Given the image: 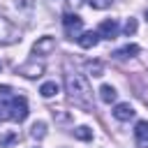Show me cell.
<instances>
[{
    "label": "cell",
    "instance_id": "9a60e30c",
    "mask_svg": "<svg viewBox=\"0 0 148 148\" xmlns=\"http://www.w3.org/2000/svg\"><path fill=\"white\" fill-rule=\"evenodd\" d=\"M39 95H42V97H53V95H58V83H56V81H46V83H42Z\"/></svg>",
    "mask_w": 148,
    "mask_h": 148
},
{
    "label": "cell",
    "instance_id": "9c48e42d",
    "mask_svg": "<svg viewBox=\"0 0 148 148\" xmlns=\"http://www.w3.org/2000/svg\"><path fill=\"white\" fill-rule=\"evenodd\" d=\"M111 113H113V118H116V120H123V123H125V120H132L136 111L132 109V104H130V102H120V104H116V106H113V111H111Z\"/></svg>",
    "mask_w": 148,
    "mask_h": 148
},
{
    "label": "cell",
    "instance_id": "3957f363",
    "mask_svg": "<svg viewBox=\"0 0 148 148\" xmlns=\"http://www.w3.org/2000/svg\"><path fill=\"white\" fill-rule=\"evenodd\" d=\"M62 28H65V35L69 39H79V35L83 32V18L79 14L67 12V14H62Z\"/></svg>",
    "mask_w": 148,
    "mask_h": 148
},
{
    "label": "cell",
    "instance_id": "8992f818",
    "mask_svg": "<svg viewBox=\"0 0 148 148\" xmlns=\"http://www.w3.org/2000/svg\"><path fill=\"white\" fill-rule=\"evenodd\" d=\"M14 97H16V92L2 83L0 86V120H9V109H12Z\"/></svg>",
    "mask_w": 148,
    "mask_h": 148
},
{
    "label": "cell",
    "instance_id": "d6986e66",
    "mask_svg": "<svg viewBox=\"0 0 148 148\" xmlns=\"http://www.w3.org/2000/svg\"><path fill=\"white\" fill-rule=\"evenodd\" d=\"M111 2L113 0H88V5L92 9H106V7H111Z\"/></svg>",
    "mask_w": 148,
    "mask_h": 148
},
{
    "label": "cell",
    "instance_id": "5bb4252c",
    "mask_svg": "<svg viewBox=\"0 0 148 148\" xmlns=\"http://www.w3.org/2000/svg\"><path fill=\"white\" fill-rule=\"evenodd\" d=\"M30 136L37 139V141H42V139L46 136V123H44V120H37V123L30 127Z\"/></svg>",
    "mask_w": 148,
    "mask_h": 148
},
{
    "label": "cell",
    "instance_id": "8fae6325",
    "mask_svg": "<svg viewBox=\"0 0 148 148\" xmlns=\"http://www.w3.org/2000/svg\"><path fill=\"white\" fill-rule=\"evenodd\" d=\"M102 37L97 35V30H86V32H81L79 35V46L81 49H92V46H97V42H99Z\"/></svg>",
    "mask_w": 148,
    "mask_h": 148
},
{
    "label": "cell",
    "instance_id": "277c9868",
    "mask_svg": "<svg viewBox=\"0 0 148 148\" xmlns=\"http://www.w3.org/2000/svg\"><path fill=\"white\" fill-rule=\"evenodd\" d=\"M16 74H21L25 79H39L44 74V62L37 60V58H30V60H25L23 65L16 67Z\"/></svg>",
    "mask_w": 148,
    "mask_h": 148
},
{
    "label": "cell",
    "instance_id": "30bf717a",
    "mask_svg": "<svg viewBox=\"0 0 148 148\" xmlns=\"http://www.w3.org/2000/svg\"><path fill=\"white\" fill-rule=\"evenodd\" d=\"M134 141L139 148H148V120H139L134 127Z\"/></svg>",
    "mask_w": 148,
    "mask_h": 148
},
{
    "label": "cell",
    "instance_id": "ac0fdd59",
    "mask_svg": "<svg viewBox=\"0 0 148 148\" xmlns=\"http://www.w3.org/2000/svg\"><path fill=\"white\" fill-rule=\"evenodd\" d=\"M86 67H88L90 76H102V74H104V65H102L99 60H90V62H88Z\"/></svg>",
    "mask_w": 148,
    "mask_h": 148
},
{
    "label": "cell",
    "instance_id": "ffe728a7",
    "mask_svg": "<svg viewBox=\"0 0 148 148\" xmlns=\"http://www.w3.org/2000/svg\"><path fill=\"white\" fill-rule=\"evenodd\" d=\"M123 30H125V35H127V37H130V35H134V32H136V18H127V23H125V28H123Z\"/></svg>",
    "mask_w": 148,
    "mask_h": 148
},
{
    "label": "cell",
    "instance_id": "6da1fadb",
    "mask_svg": "<svg viewBox=\"0 0 148 148\" xmlns=\"http://www.w3.org/2000/svg\"><path fill=\"white\" fill-rule=\"evenodd\" d=\"M65 92L74 104H79L83 109H92V90H90L86 76L76 74V72H67L65 74Z\"/></svg>",
    "mask_w": 148,
    "mask_h": 148
},
{
    "label": "cell",
    "instance_id": "ba28073f",
    "mask_svg": "<svg viewBox=\"0 0 148 148\" xmlns=\"http://www.w3.org/2000/svg\"><path fill=\"white\" fill-rule=\"evenodd\" d=\"M118 32H120V25L116 18H104L97 28V35L102 39H113V37H118Z\"/></svg>",
    "mask_w": 148,
    "mask_h": 148
},
{
    "label": "cell",
    "instance_id": "e0dca14e",
    "mask_svg": "<svg viewBox=\"0 0 148 148\" xmlns=\"http://www.w3.org/2000/svg\"><path fill=\"white\" fill-rule=\"evenodd\" d=\"M18 141V134L16 132H2L0 134V148H9Z\"/></svg>",
    "mask_w": 148,
    "mask_h": 148
},
{
    "label": "cell",
    "instance_id": "7a4b0ae2",
    "mask_svg": "<svg viewBox=\"0 0 148 148\" xmlns=\"http://www.w3.org/2000/svg\"><path fill=\"white\" fill-rule=\"evenodd\" d=\"M16 42H21V30L7 16H0V44L7 46V44H16Z\"/></svg>",
    "mask_w": 148,
    "mask_h": 148
},
{
    "label": "cell",
    "instance_id": "7402d4cb",
    "mask_svg": "<svg viewBox=\"0 0 148 148\" xmlns=\"http://www.w3.org/2000/svg\"><path fill=\"white\" fill-rule=\"evenodd\" d=\"M146 18H148V9H146Z\"/></svg>",
    "mask_w": 148,
    "mask_h": 148
},
{
    "label": "cell",
    "instance_id": "44dd1931",
    "mask_svg": "<svg viewBox=\"0 0 148 148\" xmlns=\"http://www.w3.org/2000/svg\"><path fill=\"white\" fill-rule=\"evenodd\" d=\"M141 99H143V104L148 106V86H146V88L141 90Z\"/></svg>",
    "mask_w": 148,
    "mask_h": 148
},
{
    "label": "cell",
    "instance_id": "2e32d148",
    "mask_svg": "<svg viewBox=\"0 0 148 148\" xmlns=\"http://www.w3.org/2000/svg\"><path fill=\"white\" fill-rule=\"evenodd\" d=\"M74 139H79V141H90V139H92V130H90L88 125H79V127L74 130Z\"/></svg>",
    "mask_w": 148,
    "mask_h": 148
},
{
    "label": "cell",
    "instance_id": "7c38bea8",
    "mask_svg": "<svg viewBox=\"0 0 148 148\" xmlns=\"http://www.w3.org/2000/svg\"><path fill=\"white\" fill-rule=\"evenodd\" d=\"M116 97H118V92H116V88H113V86L104 83V86L99 88V99H102L104 104H111V102H116Z\"/></svg>",
    "mask_w": 148,
    "mask_h": 148
},
{
    "label": "cell",
    "instance_id": "4fadbf2b",
    "mask_svg": "<svg viewBox=\"0 0 148 148\" xmlns=\"http://www.w3.org/2000/svg\"><path fill=\"white\" fill-rule=\"evenodd\" d=\"M139 53V46L136 44H127V46H123V49H118L113 56L118 58V60H125V58H134Z\"/></svg>",
    "mask_w": 148,
    "mask_h": 148
},
{
    "label": "cell",
    "instance_id": "52a82bcc",
    "mask_svg": "<svg viewBox=\"0 0 148 148\" xmlns=\"http://www.w3.org/2000/svg\"><path fill=\"white\" fill-rule=\"evenodd\" d=\"M53 51H56V39H53L51 35H44V37H39V39L32 44V53L39 56V58H46V56H51Z\"/></svg>",
    "mask_w": 148,
    "mask_h": 148
},
{
    "label": "cell",
    "instance_id": "5b68a950",
    "mask_svg": "<svg viewBox=\"0 0 148 148\" xmlns=\"http://www.w3.org/2000/svg\"><path fill=\"white\" fill-rule=\"evenodd\" d=\"M25 118H28V99L23 95H16L14 102H12V109H9V120L23 123Z\"/></svg>",
    "mask_w": 148,
    "mask_h": 148
}]
</instances>
